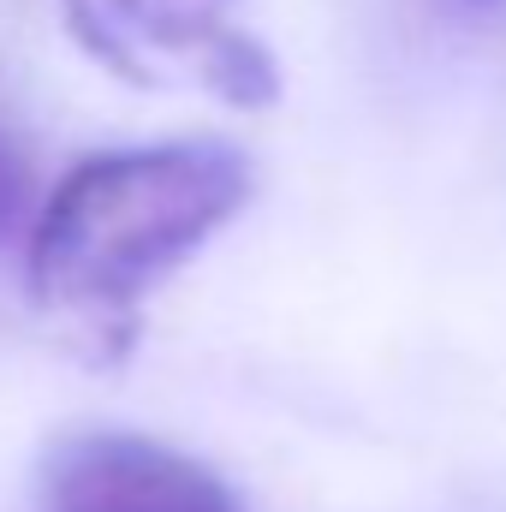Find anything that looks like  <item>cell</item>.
Listing matches in <instances>:
<instances>
[{"label":"cell","mask_w":506,"mask_h":512,"mask_svg":"<svg viewBox=\"0 0 506 512\" xmlns=\"http://www.w3.org/2000/svg\"><path fill=\"white\" fill-rule=\"evenodd\" d=\"M66 18L120 72L203 84L239 108L274 102V60L233 24V0H66Z\"/></svg>","instance_id":"2"},{"label":"cell","mask_w":506,"mask_h":512,"mask_svg":"<svg viewBox=\"0 0 506 512\" xmlns=\"http://www.w3.org/2000/svg\"><path fill=\"white\" fill-rule=\"evenodd\" d=\"M48 512H239L227 483L149 435H84L48 459Z\"/></svg>","instance_id":"3"},{"label":"cell","mask_w":506,"mask_h":512,"mask_svg":"<svg viewBox=\"0 0 506 512\" xmlns=\"http://www.w3.org/2000/svg\"><path fill=\"white\" fill-rule=\"evenodd\" d=\"M251 197L233 143H155L78 161L24 239L30 298L126 346L143 298L185 268Z\"/></svg>","instance_id":"1"},{"label":"cell","mask_w":506,"mask_h":512,"mask_svg":"<svg viewBox=\"0 0 506 512\" xmlns=\"http://www.w3.org/2000/svg\"><path fill=\"white\" fill-rule=\"evenodd\" d=\"M30 221H36V209H30V161L0 131V251L12 239H30Z\"/></svg>","instance_id":"4"}]
</instances>
